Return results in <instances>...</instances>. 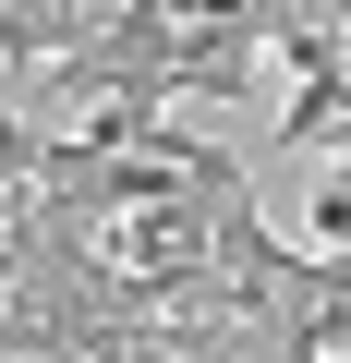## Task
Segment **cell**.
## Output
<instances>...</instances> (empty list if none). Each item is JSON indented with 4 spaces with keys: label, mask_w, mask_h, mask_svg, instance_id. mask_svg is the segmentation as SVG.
Wrapping results in <instances>:
<instances>
[{
    "label": "cell",
    "mask_w": 351,
    "mask_h": 363,
    "mask_svg": "<svg viewBox=\"0 0 351 363\" xmlns=\"http://www.w3.org/2000/svg\"><path fill=\"white\" fill-rule=\"evenodd\" d=\"M255 49L267 25H182V49H169V97H255Z\"/></svg>",
    "instance_id": "1"
},
{
    "label": "cell",
    "mask_w": 351,
    "mask_h": 363,
    "mask_svg": "<svg viewBox=\"0 0 351 363\" xmlns=\"http://www.w3.org/2000/svg\"><path fill=\"white\" fill-rule=\"evenodd\" d=\"M73 37H85V0H0V61L13 73H49Z\"/></svg>",
    "instance_id": "2"
},
{
    "label": "cell",
    "mask_w": 351,
    "mask_h": 363,
    "mask_svg": "<svg viewBox=\"0 0 351 363\" xmlns=\"http://www.w3.org/2000/svg\"><path fill=\"white\" fill-rule=\"evenodd\" d=\"M37 169H49V121L25 97H0V194H37Z\"/></svg>",
    "instance_id": "3"
},
{
    "label": "cell",
    "mask_w": 351,
    "mask_h": 363,
    "mask_svg": "<svg viewBox=\"0 0 351 363\" xmlns=\"http://www.w3.org/2000/svg\"><path fill=\"white\" fill-rule=\"evenodd\" d=\"M0 363H49V327H37L13 291H0Z\"/></svg>",
    "instance_id": "4"
},
{
    "label": "cell",
    "mask_w": 351,
    "mask_h": 363,
    "mask_svg": "<svg viewBox=\"0 0 351 363\" xmlns=\"http://www.w3.org/2000/svg\"><path fill=\"white\" fill-rule=\"evenodd\" d=\"M303 230H315V242H351V169H339V182H327V194L303 206Z\"/></svg>",
    "instance_id": "5"
},
{
    "label": "cell",
    "mask_w": 351,
    "mask_h": 363,
    "mask_svg": "<svg viewBox=\"0 0 351 363\" xmlns=\"http://www.w3.org/2000/svg\"><path fill=\"white\" fill-rule=\"evenodd\" d=\"M0 218H13V194H0Z\"/></svg>",
    "instance_id": "6"
}]
</instances>
